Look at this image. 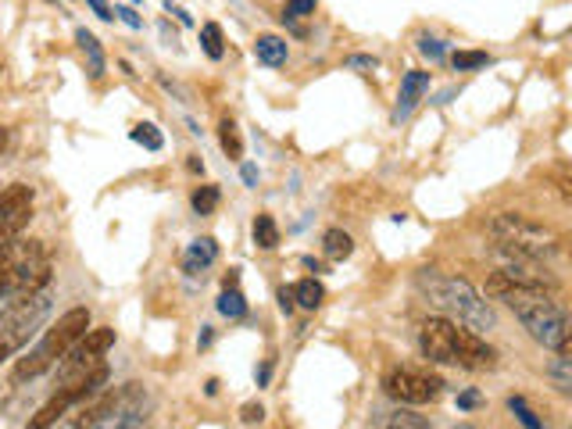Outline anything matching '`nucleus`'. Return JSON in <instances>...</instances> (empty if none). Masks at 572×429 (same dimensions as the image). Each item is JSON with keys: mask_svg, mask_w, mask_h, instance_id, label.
<instances>
[{"mask_svg": "<svg viewBox=\"0 0 572 429\" xmlns=\"http://www.w3.org/2000/svg\"><path fill=\"white\" fill-rule=\"evenodd\" d=\"M33 197L36 194L26 183H12V187L0 190V226L12 222V218H19V215H26L33 208Z\"/></svg>", "mask_w": 572, "mask_h": 429, "instance_id": "obj_10", "label": "nucleus"}, {"mask_svg": "<svg viewBox=\"0 0 572 429\" xmlns=\"http://www.w3.org/2000/svg\"><path fill=\"white\" fill-rule=\"evenodd\" d=\"M261 418H265V408H261V404H243V408H240V422H243V425H254V422H261Z\"/></svg>", "mask_w": 572, "mask_h": 429, "instance_id": "obj_30", "label": "nucleus"}, {"mask_svg": "<svg viewBox=\"0 0 572 429\" xmlns=\"http://www.w3.org/2000/svg\"><path fill=\"white\" fill-rule=\"evenodd\" d=\"M286 54H290V47H286L282 36H258V40H254V57H258L261 65H268V68L286 65Z\"/></svg>", "mask_w": 572, "mask_h": 429, "instance_id": "obj_12", "label": "nucleus"}, {"mask_svg": "<svg viewBox=\"0 0 572 429\" xmlns=\"http://www.w3.org/2000/svg\"><path fill=\"white\" fill-rule=\"evenodd\" d=\"M444 379L433 376V372H422V369H408V365H398V369H387L383 372V394L401 401V404H429L444 394Z\"/></svg>", "mask_w": 572, "mask_h": 429, "instance_id": "obj_6", "label": "nucleus"}, {"mask_svg": "<svg viewBox=\"0 0 572 429\" xmlns=\"http://www.w3.org/2000/svg\"><path fill=\"white\" fill-rule=\"evenodd\" d=\"M86 329H89V308H68V311L40 336L36 348L15 362L12 383H26V379H36V376L50 372V369L58 365V358L72 348V343H75Z\"/></svg>", "mask_w": 572, "mask_h": 429, "instance_id": "obj_3", "label": "nucleus"}, {"mask_svg": "<svg viewBox=\"0 0 572 429\" xmlns=\"http://www.w3.org/2000/svg\"><path fill=\"white\" fill-rule=\"evenodd\" d=\"M215 257H219V243H215L212 236L194 240V243H189V250H186V272H189V276L205 272V269L215 262Z\"/></svg>", "mask_w": 572, "mask_h": 429, "instance_id": "obj_11", "label": "nucleus"}, {"mask_svg": "<svg viewBox=\"0 0 572 429\" xmlns=\"http://www.w3.org/2000/svg\"><path fill=\"white\" fill-rule=\"evenodd\" d=\"M419 290L426 294V301L433 308H440L451 322H461L475 333H491L498 329V318L491 311V304L480 297V290H475L468 280H458V276H440L437 269H422L415 276Z\"/></svg>", "mask_w": 572, "mask_h": 429, "instance_id": "obj_2", "label": "nucleus"}, {"mask_svg": "<svg viewBox=\"0 0 572 429\" xmlns=\"http://www.w3.org/2000/svg\"><path fill=\"white\" fill-rule=\"evenodd\" d=\"M426 90H429V72H419V68L405 72V79H401V90H398L394 122H405V119L415 111V104L426 97Z\"/></svg>", "mask_w": 572, "mask_h": 429, "instance_id": "obj_9", "label": "nucleus"}, {"mask_svg": "<svg viewBox=\"0 0 572 429\" xmlns=\"http://www.w3.org/2000/svg\"><path fill=\"white\" fill-rule=\"evenodd\" d=\"M254 247H261V250H275L279 247V226H275V218L268 215V211H261L258 218H254Z\"/></svg>", "mask_w": 572, "mask_h": 429, "instance_id": "obj_17", "label": "nucleus"}, {"mask_svg": "<svg viewBox=\"0 0 572 429\" xmlns=\"http://www.w3.org/2000/svg\"><path fill=\"white\" fill-rule=\"evenodd\" d=\"M279 308H282V315H294V308H298V304H294L290 287H282V290H279Z\"/></svg>", "mask_w": 572, "mask_h": 429, "instance_id": "obj_34", "label": "nucleus"}, {"mask_svg": "<svg viewBox=\"0 0 572 429\" xmlns=\"http://www.w3.org/2000/svg\"><path fill=\"white\" fill-rule=\"evenodd\" d=\"M498 272L519 287H533V290H547L554 294L558 290V280L551 276V269L537 257H526V254H515L508 247H498Z\"/></svg>", "mask_w": 572, "mask_h": 429, "instance_id": "obj_8", "label": "nucleus"}, {"mask_svg": "<svg viewBox=\"0 0 572 429\" xmlns=\"http://www.w3.org/2000/svg\"><path fill=\"white\" fill-rule=\"evenodd\" d=\"M322 250H326V257H333V262H344V257L354 254V240L344 229H329L322 236Z\"/></svg>", "mask_w": 572, "mask_h": 429, "instance_id": "obj_18", "label": "nucleus"}, {"mask_svg": "<svg viewBox=\"0 0 572 429\" xmlns=\"http://www.w3.org/2000/svg\"><path fill=\"white\" fill-rule=\"evenodd\" d=\"M458 322H451L447 315L426 318L419 326V351L426 362L433 365H454L458 369Z\"/></svg>", "mask_w": 572, "mask_h": 429, "instance_id": "obj_7", "label": "nucleus"}, {"mask_svg": "<svg viewBox=\"0 0 572 429\" xmlns=\"http://www.w3.org/2000/svg\"><path fill=\"white\" fill-rule=\"evenodd\" d=\"M47 315H50V287L36 294L8 297V308L0 311V365L26 348Z\"/></svg>", "mask_w": 572, "mask_h": 429, "instance_id": "obj_4", "label": "nucleus"}, {"mask_svg": "<svg viewBox=\"0 0 572 429\" xmlns=\"http://www.w3.org/2000/svg\"><path fill=\"white\" fill-rule=\"evenodd\" d=\"M201 47L212 61H222L226 57V40H222V26L219 22H205L201 26Z\"/></svg>", "mask_w": 572, "mask_h": 429, "instance_id": "obj_20", "label": "nucleus"}, {"mask_svg": "<svg viewBox=\"0 0 572 429\" xmlns=\"http://www.w3.org/2000/svg\"><path fill=\"white\" fill-rule=\"evenodd\" d=\"M268 376H272V362H265V365H261V372H258V387H265V383H268Z\"/></svg>", "mask_w": 572, "mask_h": 429, "instance_id": "obj_38", "label": "nucleus"}, {"mask_svg": "<svg viewBox=\"0 0 572 429\" xmlns=\"http://www.w3.org/2000/svg\"><path fill=\"white\" fill-rule=\"evenodd\" d=\"M240 180H243L251 190H258V168H254V165H243V168H240Z\"/></svg>", "mask_w": 572, "mask_h": 429, "instance_id": "obj_35", "label": "nucleus"}, {"mask_svg": "<svg viewBox=\"0 0 572 429\" xmlns=\"http://www.w3.org/2000/svg\"><path fill=\"white\" fill-rule=\"evenodd\" d=\"M315 8H319V0H286V8H282V22L308 19V15H315Z\"/></svg>", "mask_w": 572, "mask_h": 429, "instance_id": "obj_26", "label": "nucleus"}, {"mask_svg": "<svg viewBox=\"0 0 572 429\" xmlns=\"http://www.w3.org/2000/svg\"><path fill=\"white\" fill-rule=\"evenodd\" d=\"M491 236L498 240V247H508L515 254H526V257H537V262H547L561 250V240L558 233L522 218V215H494L491 218Z\"/></svg>", "mask_w": 572, "mask_h": 429, "instance_id": "obj_5", "label": "nucleus"}, {"mask_svg": "<svg viewBox=\"0 0 572 429\" xmlns=\"http://www.w3.org/2000/svg\"><path fill=\"white\" fill-rule=\"evenodd\" d=\"M68 408H72V404H68L61 394H54V397H50V401H47V404H43V408H40V411L29 418V425H36V429H40V425H50V422H58V418H61Z\"/></svg>", "mask_w": 572, "mask_h": 429, "instance_id": "obj_22", "label": "nucleus"}, {"mask_svg": "<svg viewBox=\"0 0 572 429\" xmlns=\"http://www.w3.org/2000/svg\"><path fill=\"white\" fill-rule=\"evenodd\" d=\"M219 315H226V318H243V315H247V301H243L240 287H226V290H222V297H219Z\"/></svg>", "mask_w": 572, "mask_h": 429, "instance_id": "obj_21", "label": "nucleus"}, {"mask_svg": "<svg viewBox=\"0 0 572 429\" xmlns=\"http://www.w3.org/2000/svg\"><path fill=\"white\" fill-rule=\"evenodd\" d=\"M212 340H215V333H212V326H205V333H201V340H197V348H201V351L212 348Z\"/></svg>", "mask_w": 572, "mask_h": 429, "instance_id": "obj_36", "label": "nucleus"}, {"mask_svg": "<svg viewBox=\"0 0 572 429\" xmlns=\"http://www.w3.org/2000/svg\"><path fill=\"white\" fill-rule=\"evenodd\" d=\"M290 294H294V304L305 308V311H315L326 301V290H322L319 280H301L298 287H290Z\"/></svg>", "mask_w": 572, "mask_h": 429, "instance_id": "obj_15", "label": "nucleus"}, {"mask_svg": "<svg viewBox=\"0 0 572 429\" xmlns=\"http://www.w3.org/2000/svg\"><path fill=\"white\" fill-rule=\"evenodd\" d=\"M4 147H8V129L0 126V150H4Z\"/></svg>", "mask_w": 572, "mask_h": 429, "instance_id": "obj_39", "label": "nucleus"}, {"mask_svg": "<svg viewBox=\"0 0 572 429\" xmlns=\"http://www.w3.org/2000/svg\"><path fill=\"white\" fill-rule=\"evenodd\" d=\"M219 143H222V154L229 161H240L243 157V136H240V129H236L233 119H222L219 122Z\"/></svg>", "mask_w": 572, "mask_h": 429, "instance_id": "obj_16", "label": "nucleus"}, {"mask_svg": "<svg viewBox=\"0 0 572 429\" xmlns=\"http://www.w3.org/2000/svg\"><path fill=\"white\" fill-rule=\"evenodd\" d=\"M451 65H454V72H475V68L491 65V54L487 50H458L451 57Z\"/></svg>", "mask_w": 572, "mask_h": 429, "instance_id": "obj_24", "label": "nucleus"}, {"mask_svg": "<svg viewBox=\"0 0 572 429\" xmlns=\"http://www.w3.org/2000/svg\"><path fill=\"white\" fill-rule=\"evenodd\" d=\"M133 4H140V0H133Z\"/></svg>", "mask_w": 572, "mask_h": 429, "instance_id": "obj_40", "label": "nucleus"}, {"mask_svg": "<svg viewBox=\"0 0 572 429\" xmlns=\"http://www.w3.org/2000/svg\"><path fill=\"white\" fill-rule=\"evenodd\" d=\"M75 43H79V50L89 57V75H93V79H101V75H104V68H108L104 50H101V40L93 36L89 29H75Z\"/></svg>", "mask_w": 572, "mask_h": 429, "instance_id": "obj_13", "label": "nucleus"}, {"mask_svg": "<svg viewBox=\"0 0 572 429\" xmlns=\"http://www.w3.org/2000/svg\"><path fill=\"white\" fill-rule=\"evenodd\" d=\"M129 140H133V143H140V147H147V150H161V147H165V136H161V133H158V126H151V122L133 126Z\"/></svg>", "mask_w": 572, "mask_h": 429, "instance_id": "obj_23", "label": "nucleus"}, {"mask_svg": "<svg viewBox=\"0 0 572 429\" xmlns=\"http://www.w3.org/2000/svg\"><path fill=\"white\" fill-rule=\"evenodd\" d=\"M419 50H422L429 61H440V57H444V50H447V43H444V40H437V36H419Z\"/></svg>", "mask_w": 572, "mask_h": 429, "instance_id": "obj_28", "label": "nucleus"}, {"mask_svg": "<svg viewBox=\"0 0 572 429\" xmlns=\"http://www.w3.org/2000/svg\"><path fill=\"white\" fill-rule=\"evenodd\" d=\"M508 408H512V415H515L526 429H540V425H544V422L537 418V411L526 404V397H508Z\"/></svg>", "mask_w": 572, "mask_h": 429, "instance_id": "obj_25", "label": "nucleus"}, {"mask_svg": "<svg viewBox=\"0 0 572 429\" xmlns=\"http://www.w3.org/2000/svg\"><path fill=\"white\" fill-rule=\"evenodd\" d=\"M487 294L494 301H505L515 318L522 322V329L547 351H568V336H572V322L561 301H554L547 290H533V287H519L512 280H505L501 272L487 276Z\"/></svg>", "mask_w": 572, "mask_h": 429, "instance_id": "obj_1", "label": "nucleus"}, {"mask_svg": "<svg viewBox=\"0 0 572 429\" xmlns=\"http://www.w3.org/2000/svg\"><path fill=\"white\" fill-rule=\"evenodd\" d=\"M115 19H122L129 29H143V19H140L133 8H122V4H119V8H115Z\"/></svg>", "mask_w": 572, "mask_h": 429, "instance_id": "obj_31", "label": "nucleus"}, {"mask_svg": "<svg viewBox=\"0 0 572 429\" xmlns=\"http://www.w3.org/2000/svg\"><path fill=\"white\" fill-rule=\"evenodd\" d=\"M347 68H368V72H375V68H379V61H375V57H368V54H351V57H347Z\"/></svg>", "mask_w": 572, "mask_h": 429, "instance_id": "obj_32", "label": "nucleus"}, {"mask_svg": "<svg viewBox=\"0 0 572 429\" xmlns=\"http://www.w3.org/2000/svg\"><path fill=\"white\" fill-rule=\"evenodd\" d=\"M86 4L93 8V15H97V19H104V22H112V19H115V11L108 8V0H86Z\"/></svg>", "mask_w": 572, "mask_h": 429, "instance_id": "obj_33", "label": "nucleus"}, {"mask_svg": "<svg viewBox=\"0 0 572 429\" xmlns=\"http://www.w3.org/2000/svg\"><path fill=\"white\" fill-rule=\"evenodd\" d=\"M383 425H405V429H426L429 418L426 415H415V411H394L390 418H383Z\"/></svg>", "mask_w": 572, "mask_h": 429, "instance_id": "obj_27", "label": "nucleus"}, {"mask_svg": "<svg viewBox=\"0 0 572 429\" xmlns=\"http://www.w3.org/2000/svg\"><path fill=\"white\" fill-rule=\"evenodd\" d=\"M186 168H189V172H201V176H205V161H201L197 154H189V161H186Z\"/></svg>", "mask_w": 572, "mask_h": 429, "instance_id": "obj_37", "label": "nucleus"}, {"mask_svg": "<svg viewBox=\"0 0 572 429\" xmlns=\"http://www.w3.org/2000/svg\"><path fill=\"white\" fill-rule=\"evenodd\" d=\"M547 376L561 394L572 390V358H568V351H554V362L547 365Z\"/></svg>", "mask_w": 572, "mask_h": 429, "instance_id": "obj_19", "label": "nucleus"}, {"mask_svg": "<svg viewBox=\"0 0 572 429\" xmlns=\"http://www.w3.org/2000/svg\"><path fill=\"white\" fill-rule=\"evenodd\" d=\"M219 204H222V190L215 183H205V187H197L194 194H189V208H194V215H201V218L215 215Z\"/></svg>", "mask_w": 572, "mask_h": 429, "instance_id": "obj_14", "label": "nucleus"}, {"mask_svg": "<svg viewBox=\"0 0 572 429\" xmlns=\"http://www.w3.org/2000/svg\"><path fill=\"white\" fill-rule=\"evenodd\" d=\"M483 401H487V397L475 390V387H472V390H461V394H458V411H472V408H480Z\"/></svg>", "mask_w": 572, "mask_h": 429, "instance_id": "obj_29", "label": "nucleus"}]
</instances>
